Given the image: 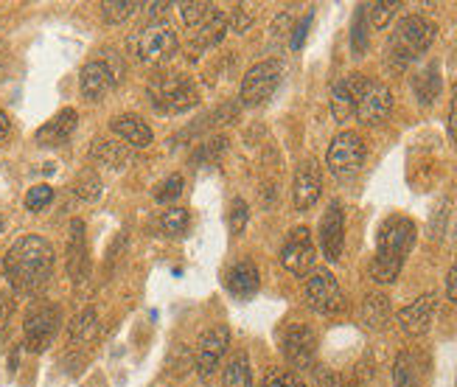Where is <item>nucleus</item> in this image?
I'll list each match as a JSON object with an SVG mask.
<instances>
[{
  "label": "nucleus",
  "instance_id": "5",
  "mask_svg": "<svg viewBox=\"0 0 457 387\" xmlns=\"http://www.w3.org/2000/svg\"><path fill=\"white\" fill-rule=\"evenodd\" d=\"M149 96L161 113H186L200 101V90L186 73H166L157 76L149 85Z\"/></svg>",
  "mask_w": 457,
  "mask_h": 387
},
{
  "label": "nucleus",
  "instance_id": "28",
  "mask_svg": "<svg viewBox=\"0 0 457 387\" xmlns=\"http://www.w3.org/2000/svg\"><path fill=\"white\" fill-rule=\"evenodd\" d=\"M96 332H98V315H96V309H82L76 317H73V323H71V342H87V340H93L96 337Z\"/></svg>",
  "mask_w": 457,
  "mask_h": 387
},
{
  "label": "nucleus",
  "instance_id": "22",
  "mask_svg": "<svg viewBox=\"0 0 457 387\" xmlns=\"http://www.w3.org/2000/svg\"><path fill=\"white\" fill-rule=\"evenodd\" d=\"M228 31V17L222 12H213L203 26L191 29V39H188V48L191 54H200L216 43H222V37Z\"/></svg>",
  "mask_w": 457,
  "mask_h": 387
},
{
  "label": "nucleus",
  "instance_id": "21",
  "mask_svg": "<svg viewBox=\"0 0 457 387\" xmlns=\"http://www.w3.org/2000/svg\"><path fill=\"white\" fill-rule=\"evenodd\" d=\"M356 85H360V73H351L331 88V115L337 121H348L356 113Z\"/></svg>",
  "mask_w": 457,
  "mask_h": 387
},
{
  "label": "nucleus",
  "instance_id": "10",
  "mask_svg": "<svg viewBox=\"0 0 457 387\" xmlns=\"http://www.w3.org/2000/svg\"><path fill=\"white\" fill-rule=\"evenodd\" d=\"M306 303L320 315H337L345 309V298L340 283H337L334 273L320 267V270H312L306 278Z\"/></svg>",
  "mask_w": 457,
  "mask_h": 387
},
{
  "label": "nucleus",
  "instance_id": "34",
  "mask_svg": "<svg viewBox=\"0 0 457 387\" xmlns=\"http://www.w3.org/2000/svg\"><path fill=\"white\" fill-rule=\"evenodd\" d=\"M213 12H216V6L208 4V0H196V4H183V6H180V14H183V20H186V26H188V29L203 26Z\"/></svg>",
  "mask_w": 457,
  "mask_h": 387
},
{
  "label": "nucleus",
  "instance_id": "38",
  "mask_svg": "<svg viewBox=\"0 0 457 387\" xmlns=\"http://www.w3.org/2000/svg\"><path fill=\"white\" fill-rule=\"evenodd\" d=\"M183 194V177L180 174H171L163 186H161V191H154V199L161 202V206H169L171 208V202Z\"/></svg>",
  "mask_w": 457,
  "mask_h": 387
},
{
  "label": "nucleus",
  "instance_id": "48",
  "mask_svg": "<svg viewBox=\"0 0 457 387\" xmlns=\"http://www.w3.org/2000/svg\"><path fill=\"white\" fill-rule=\"evenodd\" d=\"M0 228H4V222H0Z\"/></svg>",
  "mask_w": 457,
  "mask_h": 387
},
{
  "label": "nucleus",
  "instance_id": "25",
  "mask_svg": "<svg viewBox=\"0 0 457 387\" xmlns=\"http://www.w3.org/2000/svg\"><path fill=\"white\" fill-rule=\"evenodd\" d=\"M222 387H253L250 359L245 351H236L222 371Z\"/></svg>",
  "mask_w": 457,
  "mask_h": 387
},
{
  "label": "nucleus",
  "instance_id": "27",
  "mask_svg": "<svg viewBox=\"0 0 457 387\" xmlns=\"http://www.w3.org/2000/svg\"><path fill=\"white\" fill-rule=\"evenodd\" d=\"M415 96H419L421 105H432L435 98L441 93V76H438V65L429 63L419 76H415Z\"/></svg>",
  "mask_w": 457,
  "mask_h": 387
},
{
  "label": "nucleus",
  "instance_id": "30",
  "mask_svg": "<svg viewBox=\"0 0 457 387\" xmlns=\"http://www.w3.org/2000/svg\"><path fill=\"white\" fill-rule=\"evenodd\" d=\"M73 194L79 199H87V202L102 197V177L96 174V169H82V172L76 174V180H73Z\"/></svg>",
  "mask_w": 457,
  "mask_h": 387
},
{
  "label": "nucleus",
  "instance_id": "43",
  "mask_svg": "<svg viewBox=\"0 0 457 387\" xmlns=\"http://www.w3.org/2000/svg\"><path fill=\"white\" fill-rule=\"evenodd\" d=\"M247 26H250V17L245 14V6H236V12H233V29L242 34V31H247Z\"/></svg>",
  "mask_w": 457,
  "mask_h": 387
},
{
  "label": "nucleus",
  "instance_id": "32",
  "mask_svg": "<svg viewBox=\"0 0 457 387\" xmlns=\"http://www.w3.org/2000/svg\"><path fill=\"white\" fill-rule=\"evenodd\" d=\"M161 228L166 236H183L188 231V211L186 208H166L161 216Z\"/></svg>",
  "mask_w": 457,
  "mask_h": 387
},
{
  "label": "nucleus",
  "instance_id": "16",
  "mask_svg": "<svg viewBox=\"0 0 457 387\" xmlns=\"http://www.w3.org/2000/svg\"><path fill=\"white\" fill-rule=\"evenodd\" d=\"M320 248L328 261H340L345 248V214L340 202H331L320 219Z\"/></svg>",
  "mask_w": 457,
  "mask_h": 387
},
{
  "label": "nucleus",
  "instance_id": "19",
  "mask_svg": "<svg viewBox=\"0 0 457 387\" xmlns=\"http://www.w3.org/2000/svg\"><path fill=\"white\" fill-rule=\"evenodd\" d=\"M110 130L124 140L127 147H132V149H146V147H152V140H154V132H152V127L146 124V121L141 118V115H132V113H127V115H115L112 121H110Z\"/></svg>",
  "mask_w": 457,
  "mask_h": 387
},
{
  "label": "nucleus",
  "instance_id": "23",
  "mask_svg": "<svg viewBox=\"0 0 457 387\" xmlns=\"http://www.w3.org/2000/svg\"><path fill=\"white\" fill-rule=\"evenodd\" d=\"M225 283L236 298H253L258 292V287H262V278H258V270L253 261H238L228 270Z\"/></svg>",
  "mask_w": 457,
  "mask_h": 387
},
{
  "label": "nucleus",
  "instance_id": "24",
  "mask_svg": "<svg viewBox=\"0 0 457 387\" xmlns=\"http://www.w3.org/2000/svg\"><path fill=\"white\" fill-rule=\"evenodd\" d=\"M90 157L96 163H104L110 169H124L129 163V147L115 144V140H107V138H96L90 147Z\"/></svg>",
  "mask_w": 457,
  "mask_h": 387
},
{
  "label": "nucleus",
  "instance_id": "29",
  "mask_svg": "<svg viewBox=\"0 0 457 387\" xmlns=\"http://www.w3.org/2000/svg\"><path fill=\"white\" fill-rule=\"evenodd\" d=\"M393 382L395 387H419V365L412 354H399L393 365Z\"/></svg>",
  "mask_w": 457,
  "mask_h": 387
},
{
  "label": "nucleus",
  "instance_id": "13",
  "mask_svg": "<svg viewBox=\"0 0 457 387\" xmlns=\"http://www.w3.org/2000/svg\"><path fill=\"white\" fill-rule=\"evenodd\" d=\"M281 264L284 270H289L292 275H306L314 267V241H312V231L309 228H295L284 248H281Z\"/></svg>",
  "mask_w": 457,
  "mask_h": 387
},
{
  "label": "nucleus",
  "instance_id": "9",
  "mask_svg": "<svg viewBox=\"0 0 457 387\" xmlns=\"http://www.w3.org/2000/svg\"><path fill=\"white\" fill-rule=\"evenodd\" d=\"M362 163H365V140L360 138V132H340L334 140H331V147L326 152V166L334 177H353L356 172L362 169Z\"/></svg>",
  "mask_w": 457,
  "mask_h": 387
},
{
  "label": "nucleus",
  "instance_id": "45",
  "mask_svg": "<svg viewBox=\"0 0 457 387\" xmlns=\"http://www.w3.org/2000/svg\"><path fill=\"white\" fill-rule=\"evenodd\" d=\"M146 9H149V14H152V17L161 20V17L166 14V9H171V4H149ZM161 23H163V20H161Z\"/></svg>",
  "mask_w": 457,
  "mask_h": 387
},
{
  "label": "nucleus",
  "instance_id": "2",
  "mask_svg": "<svg viewBox=\"0 0 457 387\" xmlns=\"http://www.w3.org/2000/svg\"><path fill=\"white\" fill-rule=\"evenodd\" d=\"M415 244V225L407 216H390L376 241V258L370 264V275L376 283H393L399 278L404 258Z\"/></svg>",
  "mask_w": 457,
  "mask_h": 387
},
{
  "label": "nucleus",
  "instance_id": "39",
  "mask_svg": "<svg viewBox=\"0 0 457 387\" xmlns=\"http://www.w3.org/2000/svg\"><path fill=\"white\" fill-rule=\"evenodd\" d=\"M353 51L356 56H362L365 51V6L356 14V23H353Z\"/></svg>",
  "mask_w": 457,
  "mask_h": 387
},
{
  "label": "nucleus",
  "instance_id": "31",
  "mask_svg": "<svg viewBox=\"0 0 457 387\" xmlns=\"http://www.w3.org/2000/svg\"><path fill=\"white\" fill-rule=\"evenodd\" d=\"M137 4L135 0H107V4H102V17L104 23H124V20H129L135 14Z\"/></svg>",
  "mask_w": 457,
  "mask_h": 387
},
{
  "label": "nucleus",
  "instance_id": "14",
  "mask_svg": "<svg viewBox=\"0 0 457 387\" xmlns=\"http://www.w3.org/2000/svg\"><path fill=\"white\" fill-rule=\"evenodd\" d=\"M284 357L287 362L292 365V368L297 371H306L314 365V354H317V334L309 329V325L303 323H295L287 329L284 334Z\"/></svg>",
  "mask_w": 457,
  "mask_h": 387
},
{
  "label": "nucleus",
  "instance_id": "6",
  "mask_svg": "<svg viewBox=\"0 0 457 387\" xmlns=\"http://www.w3.org/2000/svg\"><path fill=\"white\" fill-rule=\"evenodd\" d=\"M121 73H124V65L112 51H104V59H90L82 68V76H79L82 96L87 101H102L118 81H121Z\"/></svg>",
  "mask_w": 457,
  "mask_h": 387
},
{
  "label": "nucleus",
  "instance_id": "37",
  "mask_svg": "<svg viewBox=\"0 0 457 387\" xmlns=\"http://www.w3.org/2000/svg\"><path fill=\"white\" fill-rule=\"evenodd\" d=\"M51 199H54V189L46 186V182H39V186L29 189V194H26V208L29 211H43L46 206H51Z\"/></svg>",
  "mask_w": 457,
  "mask_h": 387
},
{
  "label": "nucleus",
  "instance_id": "41",
  "mask_svg": "<svg viewBox=\"0 0 457 387\" xmlns=\"http://www.w3.org/2000/svg\"><path fill=\"white\" fill-rule=\"evenodd\" d=\"M314 387H343V382H340V376H337V374L320 368V371L314 374Z\"/></svg>",
  "mask_w": 457,
  "mask_h": 387
},
{
  "label": "nucleus",
  "instance_id": "36",
  "mask_svg": "<svg viewBox=\"0 0 457 387\" xmlns=\"http://www.w3.org/2000/svg\"><path fill=\"white\" fill-rule=\"evenodd\" d=\"M247 216H250V211H247V202H245L242 197H236V199L230 202V214H228V225H230V233H242V231L247 228Z\"/></svg>",
  "mask_w": 457,
  "mask_h": 387
},
{
  "label": "nucleus",
  "instance_id": "7",
  "mask_svg": "<svg viewBox=\"0 0 457 387\" xmlns=\"http://www.w3.org/2000/svg\"><path fill=\"white\" fill-rule=\"evenodd\" d=\"M284 79V63L281 59H264V63L253 65L245 79H242V105L245 107H258L264 105L267 98H272V93L278 90Z\"/></svg>",
  "mask_w": 457,
  "mask_h": 387
},
{
  "label": "nucleus",
  "instance_id": "4",
  "mask_svg": "<svg viewBox=\"0 0 457 387\" xmlns=\"http://www.w3.org/2000/svg\"><path fill=\"white\" fill-rule=\"evenodd\" d=\"M129 46L141 63L163 65V63H169V59H174L177 51H180V39H177V31L169 23H149L146 29L132 34Z\"/></svg>",
  "mask_w": 457,
  "mask_h": 387
},
{
  "label": "nucleus",
  "instance_id": "12",
  "mask_svg": "<svg viewBox=\"0 0 457 387\" xmlns=\"http://www.w3.org/2000/svg\"><path fill=\"white\" fill-rule=\"evenodd\" d=\"M323 194V172L317 166L314 157H306L297 163L295 169V182H292V202L297 211L314 208V202Z\"/></svg>",
  "mask_w": 457,
  "mask_h": 387
},
{
  "label": "nucleus",
  "instance_id": "33",
  "mask_svg": "<svg viewBox=\"0 0 457 387\" xmlns=\"http://www.w3.org/2000/svg\"><path fill=\"white\" fill-rule=\"evenodd\" d=\"M399 6L402 4H395V0H379V4L365 6V17L370 20L373 29H385L390 20H393V14H395V9H399Z\"/></svg>",
  "mask_w": 457,
  "mask_h": 387
},
{
  "label": "nucleus",
  "instance_id": "20",
  "mask_svg": "<svg viewBox=\"0 0 457 387\" xmlns=\"http://www.w3.org/2000/svg\"><path fill=\"white\" fill-rule=\"evenodd\" d=\"M76 110H62V113H56L46 127H39L37 130V144L39 147H62L65 140L73 135L76 130Z\"/></svg>",
  "mask_w": 457,
  "mask_h": 387
},
{
  "label": "nucleus",
  "instance_id": "15",
  "mask_svg": "<svg viewBox=\"0 0 457 387\" xmlns=\"http://www.w3.org/2000/svg\"><path fill=\"white\" fill-rule=\"evenodd\" d=\"M228 345H230L228 325H213V329H208L200 337V342H196V371H200L203 379L216 374L222 357L228 354Z\"/></svg>",
  "mask_w": 457,
  "mask_h": 387
},
{
  "label": "nucleus",
  "instance_id": "26",
  "mask_svg": "<svg viewBox=\"0 0 457 387\" xmlns=\"http://www.w3.org/2000/svg\"><path fill=\"white\" fill-rule=\"evenodd\" d=\"M362 320L368 329H385L390 320V300L379 292H370L362 300Z\"/></svg>",
  "mask_w": 457,
  "mask_h": 387
},
{
  "label": "nucleus",
  "instance_id": "47",
  "mask_svg": "<svg viewBox=\"0 0 457 387\" xmlns=\"http://www.w3.org/2000/svg\"><path fill=\"white\" fill-rule=\"evenodd\" d=\"M9 312H12V300H9V295L0 292V317H9Z\"/></svg>",
  "mask_w": 457,
  "mask_h": 387
},
{
  "label": "nucleus",
  "instance_id": "35",
  "mask_svg": "<svg viewBox=\"0 0 457 387\" xmlns=\"http://www.w3.org/2000/svg\"><path fill=\"white\" fill-rule=\"evenodd\" d=\"M262 387H306V384H303V379L297 376V374H292L287 368H275V371H270L264 376Z\"/></svg>",
  "mask_w": 457,
  "mask_h": 387
},
{
  "label": "nucleus",
  "instance_id": "44",
  "mask_svg": "<svg viewBox=\"0 0 457 387\" xmlns=\"http://www.w3.org/2000/svg\"><path fill=\"white\" fill-rule=\"evenodd\" d=\"M446 295H449V300L452 303H457V264L449 270V275H446Z\"/></svg>",
  "mask_w": 457,
  "mask_h": 387
},
{
  "label": "nucleus",
  "instance_id": "11",
  "mask_svg": "<svg viewBox=\"0 0 457 387\" xmlns=\"http://www.w3.org/2000/svg\"><path fill=\"white\" fill-rule=\"evenodd\" d=\"M59 323H62V309L54 307V303H39L26 315V349L39 354L46 351L54 342Z\"/></svg>",
  "mask_w": 457,
  "mask_h": 387
},
{
  "label": "nucleus",
  "instance_id": "46",
  "mask_svg": "<svg viewBox=\"0 0 457 387\" xmlns=\"http://www.w3.org/2000/svg\"><path fill=\"white\" fill-rule=\"evenodd\" d=\"M9 130H12V124H9V115L0 110V140H6L9 138Z\"/></svg>",
  "mask_w": 457,
  "mask_h": 387
},
{
  "label": "nucleus",
  "instance_id": "17",
  "mask_svg": "<svg viewBox=\"0 0 457 387\" xmlns=\"http://www.w3.org/2000/svg\"><path fill=\"white\" fill-rule=\"evenodd\" d=\"M435 307H438V298H435V292L415 298L410 307H404L399 315H395V320H399V329L407 337H424L429 332V325H432Z\"/></svg>",
  "mask_w": 457,
  "mask_h": 387
},
{
  "label": "nucleus",
  "instance_id": "42",
  "mask_svg": "<svg viewBox=\"0 0 457 387\" xmlns=\"http://www.w3.org/2000/svg\"><path fill=\"white\" fill-rule=\"evenodd\" d=\"M449 135H452V140L457 144V85H454V90H452V107H449Z\"/></svg>",
  "mask_w": 457,
  "mask_h": 387
},
{
  "label": "nucleus",
  "instance_id": "1",
  "mask_svg": "<svg viewBox=\"0 0 457 387\" xmlns=\"http://www.w3.org/2000/svg\"><path fill=\"white\" fill-rule=\"evenodd\" d=\"M4 270L12 290L20 295H37L54 275V248L43 236H23L17 239L6 258Z\"/></svg>",
  "mask_w": 457,
  "mask_h": 387
},
{
  "label": "nucleus",
  "instance_id": "3",
  "mask_svg": "<svg viewBox=\"0 0 457 387\" xmlns=\"http://www.w3.org/2000/svg\"><path fill=\"white\" fill-rule=\"evenodd\" d=\"M435 39V26L429 23L427 17L410 14L404 20H399L395 26L390 43H387V63L395 71H404L412 59H419L424 51H429Z\"/></svg>",
  "mask_w": 457,
  "mask_h": 387
},
{
  "label": "nucleus",
  "instance_id": "18",
  "mask_svg": "<svg viewBox=\"0 0 457 387\" xmlns=\"http://www.w3.org/2000/svg\"><path fill=\"white\" fill-rule=\"evenodd\" d=\"M90 261H87V239H85V222L73 219L68 233V275L73 283H82L87 278Z\"/></svg>",
  "mask_w": 457,
  "mask_h": 387
},
{
  "label": "nucleus",
  "instance_id": "8",
  "mask_svg": "<svg viewBox=\"0 0 457 387\" xmlns=\"http://www.w3.org/2000/svg\"><path fill=\"white\" fill-rule=\"evenodd\" d=\"M393 110V93L387 85H382V81L376 79H368L360 73V85H356V118L362 121V124L368 127H376L382 124V121H387Z\"/></svg>",
  "mask_w": 457,
  "mask_h": 387
},
{
  "label": "nucleus",
  "instance_id": "40",
  "mask_svg": "<svg viewBox=\"0 0 457 387\" xmlns=\"http://www.w3.org/2000/svg\"><path fill=\"white\" fill-rule=\"evenodd\" d=\"M309 26H312V14H309V17H303V20H301V26L295 29L292 43H289V46H292V51H301V48H303V39H306V34H309Z\"/></svg>",
  "mask_w": 457,
  "mask_h": 387
}]
</instances>
